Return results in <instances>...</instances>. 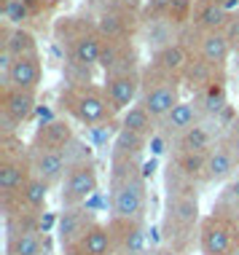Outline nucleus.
Here are the masks:
<instances>
[{"mask_svg": "<svg viewBox=\"0 0 239 255\" xmlns=\"http://www.w3.org/2000/svg\"><path fill=\"white\" fill-rule=\"evenodd\" d=\"M40 84H43V59L40 57L13 59L8 73L3 75V86L22 89V92H38Z\"/></svg>", "mask_w": 239, "mask_h": 255, "instance_id": "obj_18", "label": "nucleus"}, {"mask_svg": "<svg viewBox=\"0 0 239 255\" xmlns=\"http://www.w3.org/2000/svg\"><path fill=\"white\" fill-rule=\"evenodd\" d=\"M100 191V175L92 164H78L70 167L67 177L59 185V204L62 207H84L89 199Z\"/></svg>", "mask_w": 239, "mask_h": 255, "instance_id": "obj_8", "label": "nucleus"}, {"mask_svg": "<svg viewBox=\"0 0 239 255\" xmlns=\"http://www.w3.org/2000/svg\"><path fill=\"white\" fill-rule=\"evenodd\" d=\"M199 105L204 110V116L207 119H218V116L223 113V110L229 108V89H226V81H221V84H215V86H210L204 94H199Z\"/></svg>", "mask_w": 239, "mask_h": 255, "instance_id": "obj_31", "label": "nucleus"}, {"mask_svg": "<svg viewBox=\"0 0 239 255\" xmlns=\"http://www.w3.org/2000/svg\"><path fill=\"white\" fill-rule=\"evenodd\" d=\"M231 13L226 5L221 3H213V0H196V8H194V16H191V27L196 32H221L226 30Z\"/></svg>", "mask_w": 239, "mask_h": 255, "instance_id": "obj_24", "label": "nucleus"}, {"mask_svg": "<svg viewBox=\"0 0 239 255\" xmlns=\"http://www.w3.org/2000/svg\"><path fill=\"white\" fill-rule=\"evenodd\" d=\"M49 194H51V185L43 183L40 177L30 175V180L24 183L22 194L16 196V204H19V212H27V215H38V212L46 210L49 204Z\"/></svg>", "mask_w": 239, "mask_h": 255, "instance_id": "obj_28", "label": "nucleus"}, {"mask_svg": "<svg viewBox=\"0 0 239 255\" xmlns=\"http://www.w3.org/2000/svg\"><path fill=\"white\" fill-rule=\"evenodd\" d=\"M237 70H239V51H237Z\"/></svg>", "mask_w": 239, "mask_h": 255, "instance_id": "obj_40", "label": "nucleus"}, {"mask_svg": "<svg viewBox=\"0 0 239 255\" xmlns=\"http://www.w3.org/2000/svg\"><path fill=\"white\" fill-rule=\"evenodd\" d=\"M199 223H202V210H199V196L196 191L191 194H175L167 196L164 202V242L186 250L191 237H199Z\"/></svg>", "mask_w": 239, "mask_h": 255, "instance_id": "obj_4", "label": "nucleus"}, {"mask_svg": "<svg viewBox=\"0 0 239 255\" xmlns=\"http://www.w3.org/2000/svg\"><path fill=\"white\" fill-rule=\"evenodd\" d=\"M191 59H194V51H191L183 40H172V43L161 46L159 51H153L148 65H153L156 70H161V73H167V75L183 78V73L188 70Z\"/></svg>", "mask_w": 239, "mask_h": 255, "instance_id": "obj_20", "label": "nucleus"}, {"mask_svg": "<svg viewBox=\"0 0 239 255\" xmlns=\"http://www.w3.org/2000/svg\"><path fill=\"white\" fill-rule=\"evenodd\" d=\"M140 27H142V13L116 8V5H102V11L97 13V30L102 40H108V43L137 40Z\"/></svg>", "mask_w": 239, "mask_h": 255, "instance_id": "obj_7", "label": "nucleus"}, {"mask_svg": "<svg viewBox=\"0 0 239 255\" xmlns=\"http://www.w3.org/2000/svg\"><path fill=\"white\" fill-rule=\"evenodd\" d=\"M183 100V78L167 75L156 70L153 65L142 67V92H140V105L153 116L156 121H164L177 102Z\"/></svg>", "mask_w": 239, "mask_h": 255, "instance_id": "obj_5", "label": "nucleus"}, {"mask_svg": "<svg viewBox=\"0 0 239 255\" xmlns=\"http://www.w3.org/2000/svg\"><path fill=\"white\" fill-rule=\"evenodd\" d=\"M30 175V158H0V194L5 204L16 202Z\"/></svg>", "mask_w": 239, "mask_h": 255, "instance_id": "obj_21", "label": "nucleus"}, {"mask_svg": "<svg viewBox=\"0 0 239 255\" xmlns=\"http://www.w3.org/2000/svg\"><path fill=\"white\" fill-rule=\"evenodd\" d=\"M3 51L11 54L13 59H22V57H40V46L38 38L32 35L27 27H3Z\"/></svg>", "mask_w": 239, "mask_h": 255, "instance_id": "obj_26", "label": "nucleus"}, {"mask_svg": "<svg viewBox=\"0 0 239 255\" xmlns=\"http://www.w3.org/2000/svg\"><path fill=\"white\" fill-rule=\"evenodd\" d=\"M51 30H54V40L65 51L67 62H76V65H84V67H100L105 40H102L97 30V16L67 13V16H59L54 22Z\"/></svg>", "mask_w": 239, "mask_h": 255, "instance_id": "obj_1", "label": "nucleus"}, {"mask_svg": "<svg viewBox=\"0 0 239 255\" xmlns=\"http://www.w3.org/2000/svg\"><path fill=\"white\" fill-rule=\"evenodd\" d=\"M111 218L145 220L148 183L140 172V161H111Z\"/></svg>", "mask_w": 239, "mask_h": 255, "instance_id": "obj_2", "label": "nucleus"}, {"mask_svg": "<svg viewBox=\"0 0 239 255\" xmlns=\"http://www.w3.org/2000/svg\"><path fill=\"white\" fill-rule=\"evenodd\" d=\"M76 127H73L70 119H49L40 127H35V134L30 140L32 150H65L70 148V142L76 140Z\"/></svg>", "mask_w": 239, "mask_h": 255, "instance_id": "obj_13", "label": "nucleus"}, {"mask_svg": "<svg viewBox=\"0 0 239 255\" xmlns=\"http://www.w3.org/2000/svg\"><path fill=\"white\" fill-rule=\"evenodd\" d=\"M229 145H231V150L237 153V158H239V113L231 119V124H229Z\"/></svg>", "mask_w": 239, "mask_h": 255, "instance_id": "obj_37", "label": "nucleus"}, {"mask_svg": "<svg viewBox=\"0 0 239 255\" xmlns=\"http://www.w3.org/2000/svg\"><path fill=\"white\" fill-rule=\"evenodd\" d=\"M145 148H148V137L119 127L116 137L111 140V161H140Z\"/></svg>", "mask_w": 239, "mask_h": 255, "instance_id": "obj_25", "label": "nucleus"}, {"mask_svg": "<svg viewBox=\"0 0 239 255\" xmlns=\"http://www.w3.org/2000/svg\"><path fill=\"white\" fill-rule=\"evenodd\" d=\"M237 167H239L237 153L231 150L229 140H221L207 150V172H204V180L207 183H229V180H234Z\"/></svg>", "mask_w": 239, "mask_h": 255, "instance_id": "obj_19", "label": "nucleus"}, {"mask_svg": "<svg viewBox=\"0 0 239 255\" xmlns=\"http://www.w3.org/2000/svg\"><path fill=\"white\" fill-rule=\"evenodd\" d=\"M94 223H97V218H94V212L86 204L84 207H62V212L57 218V239L62 245V250L70 247L73 242H78Z\"/></svg>", "mask_w": 239, "mask_h": 255, "instance_id": "obj_17", "label": "nucleus"}, {"mask_svg": "<svg viewBox=\"0 0 239 255\" xmlns=\"http://www.w3.org/2000/svg\"><path fill=\"white\" fill-rule=\"evenodd\" d=\"M22 3L27 5V8H30L32 13H40V11H46L49 8V3L51 0H22Z\"/></svg>", "mask_w": 239, "mask_h": 255, "instance_id": "obj_38", "label": "nucleus"}, {"mask_svg": "<svg viewBox=\"0 0 239 255\" xmlns=\"http://www.w3.org/2000/svg\"><path fill=\"white\" fill-rule=\"evenodd\" d=\"M172 164L188 180L199 183V180H204V172H207V153L204 150H177Z\"/></svg>", "mask_w": 239, "mask_h": 255, "instance_id": "obj_30", "label": "nucleus"}, {"mask_svg": "<svg viewBox=\"0 0 239 255\" xmlns=\"http://www.w3.org/2000/svg\"><path fill=\"white\" fill-rule=\"evenodd\" d=\"M105 5H116V8L142 13V8H145V0H105Z\"/></svg>", "mask_w": 239, "mask_h": 255, "instance_id": "obj_36", "label": "nucleus"}, {"mask_svg": "<svg viewBox=\"0 0 239 255\" xmlns=\"http://www.w3.org/2000/svg\"><path fill=\"white\" fill-rule=\"evenodd\" d=\"M111 237L116 255H148V231L145 220H121L111 218Z\"/></svg>", "mask_w": 239, "mask_h": 255, "instance_id": "obj_12", "label": "nucleus"}, {"mask_svg": "<svg viewBox=\"0 0 239 255\" xmlns=\"http://www.w3.org/2000/svg\"><path fill=\"white\" fill-rule=\"evenodd\" d=\"M221 81H226V70H218V67H213L210 62H204L202 57L191 59L188 70L183 73V89H188L194 97H199V94H204L210 86L221 84Z\"/></svg>", "mask_w": 239, "mask_h": 255, "instance_id": "obj_23", "label": "nucleus"}, {"mask_svg": "<svg viewBox=\"0 0 239 255\" xmlns=\"http://www.w3.org/2000/svg\"><path fill=\"white\" fill-rule=\"evenodd\" d=\"M229 35L231 40V46H234V51H239V8L231 13V19H229V24H226V30H223Z\"/></svg>", "mask_w": 239, "mask_h": 255, "instance_id": "obj_35", "label": "nucleus"}, {"mask_svg": "<svg viewBox=\"0 0 239 255\" xmlns=\"http://www.w3.org/2000/svg\"><path fill=\"white\" fill-rule=\"evenodd\" d=\"M62 255H116L113 237H111V226L108 223H94L78 242H73L70 247H65Z\"/></svg>", "mask_w": 239, "mask_h": 255, "instance_id": "obj_22", "label": "nucleus"}, {"mask_svg": "<svg viewBox=\"0 0 239 255\" xmlns=\"http://www.w3.org/2000/svg\"><path fill=\"white\" fill-rule=\"evenodd\" d=\"M35 108H38V92H22V89L3 86V94H0V113H3L5 124H11V132L30 121L32 116H35Z\"/></svg>", "mask_w": 239, "mask_h": 255, "instance_id": "obj_14", "label": "nucleus"}, {"mask_svg": "<svg viewBox=\"0 0 239 255\" xmlns=\"http://www.w3.org/2000/svg\"><path fill=\"white\" fill-rule=\"evenodd\" d=\"M35 16L22 0H3V19L11 27H27V22Z\"/></svg>", "mask_w": 239, "mask_h": 255, "instance_id": "obj_33", "label": "nucleus"}, {"mask_svg": "<svg viewBox=\"0 0 239 255\" xmlns=\"http://www.w3.org/2000/svg\"><path fill=\"white\" fill-rule=\"evenodd\" d=\"M119 127L121 129H129V132H134V134H142V137H148V140H151V137L159 132V121L153 119L151 113H148L145 108L140 105H132L129 110H124V113H121V119H119Z\"/></svg>", "mask_w": 239, "mask_h": 255, "instance_id": "obj_29", "label": "nucleus"}, {"mask_svg": "<svg viewBox=\"0 0 239 255\" xmlns=\"http://www.w3.org/2000/svg\"><path fill=\"white\" fill-rule=\"evenodd\" d=\"M207 121V116H204V110L199 105V100H180L177 105L169 110V116L159 124V132L167 137V140L177 142L183 134H188L191 129H196L199 124Z\"/></svg>", "mask_w": 239, "mask_h": 255, "instance_id": "obj_11", "label": "nucleus"}, {"mask_svg": "<svg viewBox=\"0 0 239 255\" xmlns=\"http://www.w3.org/2000/svg\"><path fill=\"white\" fill-rule=\"evenodd\" d=\"M202 255H237L239 253V218L223 215V212H210L199 223V237H196Z\"/></svg>", "mask_w": 239, "mask_h": 255, "instance_id": "obj_6", "label": "nucleus"}, {"mask_svg": "<svg viewBox=\"0 0 239 255\" xmlns=\"http://www.w3.org/2000/svg\"><path fill=\"white\" fill-rule=\"evenodd\" d=\"M59 110L70 121L81 124V127H105L113 124L119 113L113 110L111 100H108L102 84H65L59 92Z\"/></svg>", "mask_w": 239, "mask_h": 255, "instance_id": "obj_3", "label": "nucleus"}, {"mask_svg": "<svg viewBox=\"0 0 239 255\" xmlns=\"http://www.w3.org/2000/svg\"><path fill=\"white\" fill-rule=\"evenodd\" d=\"M5 255H46V242L38 229H8Z\"/></svg>", "mask_w": 239, "mask_h": 255, "instance_id": "obj_27", "label": "nucleus"}, {"mask_svg": "<svg viewBox=\"0 0 239 255\" xmlns=\"http://www.w3.org/2000/svg\"><path fill=\"white\" fill-rule=\"evenodd\" d=\"M102 89H105L108 100L116 113H124L132 105L140 102V92H142V73H134V75H108L102 78Z\"/></svg>", "mask_w": 239, "mask_h": 255, "instance_id": "obj_15", "label": "nucleus"}, {"mask_svg": "<svg viewBox=\"0 0 239 255\" xmlns=\"http://www.w3.org/2000/svg\"><path fill=\"white\" fill-rule=\"evenodd\" d=\"M30 172L35 177H40L43 183H49L51 188H59L62 180L70 172V164H67V156L62 150H32L30 148Z\"/></svg>", "mask_w": 239, "mask_h": 255, "instance_id": "obj_16", "label": "nucleus"}, {"mask_svg": "<svg viewBox=\"0 0 239 255\" xmlns=\"http://www.w3.org/2000/svg\"><path fill=\"white\" fill-rule=\"evenodd\" d=\"M153 255H186V250H180V247H172V245H164L159 247Z\"/></svg>", "mask_w": 239, "mask_h": 255, "instance_id": "obj_39", "label": "nucleus"}, {"mask_svg": "<svg viewBox=\"0 0 239 255\" xmlns=\"http://www.w3.org/2000/svg\"><path fill=\"white\" fill-rule=\"evenodd\" d=\"M183 30L191 35L188 40V49L196 54V57H202L204 62H210L213 67H218V70H226L231 54H234V46H231V40L226 32H196L194 27H183Z\"/></svg>", "mask_w": 239, "mask_h": 255, "instance_id": "obj_9", "label": "nucleus"}, {"mask_svg": "<svg viewBox=\"0 0 239 255\" xmlns=\"http://www.w3.org/2000/svg\"><path fill=\"white\" fill-rule=\"evenodd\" d=\"M100 70H102V78H108V75H134V73H142L137 43H134V40L108 43V40H105V46H102V57H100Z\"/></svg>", "mask_w": 239, "mask_h": 255, "instance_id": "obj_10", "label": "nucleus"}, {"mask_svg": "<svg viewBox=\"0 0 239 255\" xmlns=\"http://www.w3.org/2000/svg\"><path fill=\"white\" fill-rule=\"evenodd\" d=\"M213 210L223 212V215H231V218H239V180H229L223 185L221 196H218V204Z\"/></svg>", "mask_w": 239, "mask_h": 255, "instance_id": "obj_32", "label": "nucleus"}, {"mask_svg": "<svg viewBox=\"0 0 239 255\" xmlns=\"http://www.w3.org/2000/svg\"><path fill=\"white\" fill-rule=\"evenodd\" d=\"M65 156H67V164L70 167H78V164H92L94 161V145H89V142L84 140H73L70 142V148L65 150Z\"/></svg>", "mask_w": 239, "mask_h": 255, "instance_id": "obj_34", "label": "nucleus"}]
</instances>
